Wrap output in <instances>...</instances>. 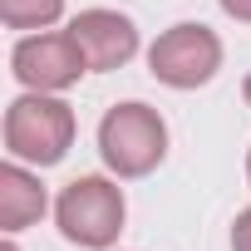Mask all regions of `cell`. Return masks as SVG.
<instances>
[{"instance_id":"6da1fadb","label":"cell","mask_w":251,"mask_h":251,"mask_svg":"<svg viewBox=\"0 0 251 251\" xmlns=\"http://www.w3.org/2000/svg\"><path fill=\"white\" fill-rule=\"evenodd\" d=\"M99 153L118 177H148L168 153V128L148 103H113L99 123Z\"/></svg>"},{"instance_id":"7a4b0ae2","label":"cell","mask_w":251,"mask_h":251,"mask_svg":"<svg viewBox=\"0 0 251 251\" xmlns=\"http://www.w3.org/2000/svg\"><path fill=\"white\" fill-rule=\"evenodd\" d=\"M74 143V108L64 99H50V94H25L5 108V148L10 158L20 163H59Z\"/></svg>"},{"instance_id":"3957f363","label":"cell","mask_w":251,"mask_h":251,"mask_svg":"<svg viewBox=\"0 0 251 251\" xmlns=\"http://www.w3.org/2000/svg\"><path fill=\"white\" fill-rule=\"evenodd\" d=\"M54 217H59V231L69 241H79L89 251H103L123 231V192L108 177H74L59 192Z\"/></svg>"},{"instance_id":"277c9868","label":"cell","mask_w":251,"mask_h":251,"mask_svg":"<svg viewBox=\"0 0 251 251\" xmlns=\"http://www.w3.org/2000/svg\"><path fill=\"white\" fill-rule=\"evenodd\" d=\"M217 64H222V40L207 25H173L148 50V69L168 89H197L217 74Z\"/></svg>"},{"instance_id":"5b68a950","label":"cell","mask_w":251,"mask_h":251,"mask_svg":"<svg viewBox=\"0 0 251 251\" xmlns=\"http://www.w3.org/2000/svg\"><path fill=\"white\" fill-rule=\"evenodd\" d=\"M15 64V79L25 89H40V94H54V89H69L89 64H84V50L74 45V35H30L15 45L10 54Z\"/></svg>"},{"instance_id":"8992f818","label":"cell","mask_w":251,"mask_h":251,"mask_svg":"<svg viewBox=\"0 0 251 251\" xmlns=\"http://www.w3.org/2000/svg\"><path fill=\"white\" fill-rule=\"evenodd\" d=\"M69 35L84 50L89 69H123L138 54V30H133L128 15H118V10H84V15H74Z\"/></svg>"},{"instance_id":"52a82bcc","label":"cell","mask_w":251,"mask_h":251,"mask_svg":"<svg viewBox=\"0 0 251 251\" xmlns=\"http://www.w3.org/2000/svg\"><path fill=\"white\" fill-rule=\"evenodd\" d=\"M40 217H45V187H40L20 163L0 168V226H5V231H20V226H30V222H40Z\"/></svg>"},{"instance_id":"ba28073f","label":"cell","mask_w":251,"mask_h":251,"mask_svg":"<svg viewBox=\"0 0 251 251\" xmlns=\"http://www.w3.org/2000/svg\"><path fill=\"white\" fill-rule=\"evenodd\" d=\"M64 10V0H0V20L10 30H45Z\"/></svg>"},{"instance_id":"9c48e42d","label":"cell","mask_w":251,"mask_h":251,"mask_svg":"<svg viewBox=\"0 0 251 251\" xmlns=\"http://www.w3.org/2000/svg\"><path fill=\"white\" fill-rule=\"evenodd\" d=\"M231 251H251V207L236 217V226H231Z\"/></svg>"},{"instance_id":"30bf717a","label":"cell","mask_w":251,"mask_h":251,"mask_svg":"<svg viewBox=\"0 0 251 251\" xmlns=\"http://www.w3.org/2000/svg\"><path fill=\"white\" fill-rule=\"evenodd\" d=\"M222 10H226V15H236V20H246V25H251V0H222Z\"/></svg>"},{"instance_id":"8fae6325","label":"cell","mask_w":251,"mask_h":251,"mask_svg":"<svg viewBox=\"0 0 251 251\" xmlns=\"http://www.w3.org/2000/svg\"><path fill=\"white\" fill-rule=\"evenodd\" d=\"M241 94H246V103H251V74H246V89H241Z\"/></svg>"},{"instance_id":"7c38bea8","label":"cell","mask_w":251,"mask_h":251,"mask_svg":"<svg viewBox=\"0 0 251 251\" xmlns=\"http://www.w3.org/2000/svg\"><path fill=\"white\" fill-rule=\"evenodd\" d=\"M0 251H15V246H10V241H5V246H0Z\"/></svg>"},{"instance_id":"4fadbf2b","label":"cell","mask_w":251,"mask_h":251,"mask_svg":"<svg viewBox=\"0 0 251 251\" xmlns=\"http://www.w3.org/2000/svg\"><path fill=\"white\" fill-rule=\"evenodd\" d=\"M246 177H251V158H246Z\"/></svg>"}]
</instances>
